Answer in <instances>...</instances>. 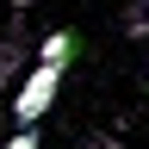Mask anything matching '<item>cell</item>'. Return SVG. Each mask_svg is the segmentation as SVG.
I'll return each instance as SVG.
<instances>
[{
  "instance_id": "cell-1",
  "label": "cell",
  "mask_w": 149,
  "mask_h": 149,
  "mask_svg": "<svg viewBox=\"0 0 149 149\" xmlns=\"http://www.w3.org/2000/svg\"><path fill=\"white\" fill-rule=\"evenodd\" d=\"M62 74L68 68H50V62H37L19 74V87H13V124H37L44 112L56 106V93H62Z\"/></svg>"
},
{
  "instance_id": "cell-2",
  "label": "cell",
  "mask_w": 149,
  "mask_h": 149,
  "mask_svg": "<svg viewBox=\"0 0 149 149\" xmlns=\"http://www.w3.org/2000/svg\"><path fill=\"white\" fill-rule=\"evenodd\" d=\"M19 25H25V19H13L6 37H0V93L19 87V74H25V62H31V37L19 31Z\"/></svg>"
},
{
  "instance_id": "cell-3",
  "label": "cell",
  "mask_w": 149,
  "mask_h": 149,
  "mask_svg": "<svg viewBox=\"0 0 149 149\" xmlns=\"http://www.w3.org/2000/svg\"><path fill=\"white\" fill-rule=\"evenodd\" d=\"M74 56H81V37L74 31H50L44 44H37V62H50V68H68Z\"/></svg>"
},
{
  "instance_id": "cell-4",
  "label": "cell",
  "mask_w": 149,
  "mask_h": 149,
  "mask_svg": "<svg viewBox=\"0 0 149 149\" xmlns=\"http://www.w3.org/2000/svg\"><path fill=\"white\" fill-rule=\"evenodd\" d=\"M124 37H149V0H130L124 6Z\"/></svg>"
},
{
  "instance_id": "cell-5",
  "label": "cell",
  "mask_w": 149,
  "mask_h": 149,
  "mask_svg": "<svg viewBox=\"0 0 149 149\" xmlns=\"http://www.w3.org/2000/svg\"><path fill=\"white\" fill-rule=\"evenodd\" d=\"M0 149H37V124H19V130H13Z\"/></svg>"
},
{
  "instance_id": "cell-6",
  "label": "cell",
  "mask_w": 149,
  "mask_h": 149,
  "mask_svg": "<svg viewBox=\"0 0 149 149\" xmlns=\"http://www.w3.org/2000/svg\"><path fill=\"white\" fill-rule=\"evenodd\" d=\"M87 149H118V143H106V137H87Z\"/></svg>"
},
{
  "instance_id": "cell-7",
  "label": "cell",
  "mask_w": 149,
  "mask_h": 149,
  "mask_svg": "<svg viewBox=\"0 0 149 149\" xmlns=\"http://www.w3.org/2000/svg\"><path fill=\"white\" fill-rule=\"evenodd\" d=\"M13 6H31V0H13Z\"/></svg>"
}]
</instances>
